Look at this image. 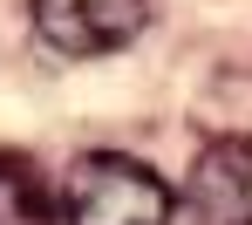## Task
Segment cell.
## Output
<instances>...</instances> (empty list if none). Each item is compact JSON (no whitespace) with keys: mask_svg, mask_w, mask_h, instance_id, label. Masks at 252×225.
<instances>
[{"mask_svg":"<svg viewBox=\"0 0 252 225\" xmlns=\"http://www.w3.org/2000/svg\"><path fill=\"white\" fill-rule=\"evenodd\" d=\"M177 191L150 164L116 157V150H89L62 184V219L68 225H170Z\"/></svg>","mask_w":252,"mask_h":225,"instance_id":"1","label":"cell"},{"mask_svg":"<svg viewBox=\"0 0 252 225\" xmlns=\"http://www.w3.org/2000/svg\"><path fill=\"white\" fill-rule=\"evenodd\" d=\"M143 21H150V0H34V28H41L48 48H62V55H116L143 34Z\"/></svg>","mask_w":252,"mask_h":225,"instance_id":"2","label":"cell"},{"mask_svg":"<svg viewBox=\"0 0 252 225\" xmlns=\"http://www.w3.org/2000/svg\"><path fill=\"white\" fill-rule=\"evenodd\" d=\"M184 205L198 225H252V136H218L198 150L191 178H184Z\"/></svg>","mask_w":252,"mask_h":225,"instance_id":"3","label":"cell"},{"mask_svg":"<svg viewBox=\"0 0 252 225\" xmlns=\"http://www.w3.org/2000/svg\"><path fill=\"white\" fill-rule=\"evenodd\" d=\"M62 198L28 150H0V225H55Z\"/></svg>","mask_w":252,"mask_h":225,"instance_id":"4","label":"cell"}]
</instances>
